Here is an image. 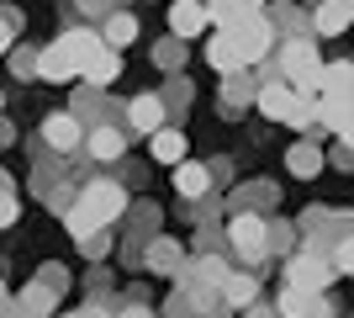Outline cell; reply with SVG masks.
<instances>
[{
  "mask_svg": "<svg viewBox=\"0 0 354 318\" xmlns=\"http://www.w3.org/2000/svg\"><path fill=\"white\" fill-rule=\"evenodd\" d=\"M85 149H90V159H122V154H127V138H122L117 122H106V127H90L85 133Z\"/></svg>",
  "mask_w": 354,
  "mask_h": 318,
  "instance_id": "obj_18",
  "label": "cell"
},
{
  "mask_svg": "<svg viewBox=\"0 0 354 318\" xmlns=\"http://www.w3.org/2000/svg\"><path fill=\"white\" fill-rule=\"evenodd\" d=\"M0 106H6V91H0Z\"/></svg>",
  "mask_w": 354,
  "mask_h": 318,
  "instance_id": "obj_44",
  "label": "cell"
},
{
  "mask_svg": "<svg viewBox=\"0 0 354 318\" xmlns=\"http://www.w3.org/2000/svg\"><path fill=\"white\" fill-rule=\"evenodd\" d=\"M207 64H212V69H222V75H238V69H249V64H243V53H238V43L227 37V32H217V37L207 43Z\"/></svg>",
  "mask_w": 354,
  "mask_h": 318,
  "instance_id": "obj_22",
  "label": "cell"
},
{
  "mask_svg": "<svg viewBox=\"0 0 354 318\" xmlns=\"http://www.w3.org/2000/svg\"><path fill=\"white\" fill-rule=\"evenodd\" d=\"M227 249H233L243 265H259V260H265V218H259V212H233V218H227Z\"/></svg>",
  "mask_w": 354,
  "mask_h": 318,
  "instance_id": "obj_6",
  "label": "cell"
},
{
  "mask_svg": "<svg viewBox=\"0 0 354 318\" xmlns=\"http://www.w3.org/2000/svg\"><path fill=\"white\" fill-rule=\"evenodd\" d=\"M153 64H159V69H180V64H185V43H180V37H159V43H153Z\"/></svg>",
  "mask_w": 354,
  "mask_h": 318,
  "instance_id": "obj_29",
  "label": "cell"
},
{
  "mask_svg": "<svg viewBox=\"0 0 354 318\" xmlns=\"http://www.w3.org/2000/svg\"><path fill=\"white\" fill-rule=\"evenodd\" d=\"M159 106H169V112H185V106H191V85H185V80H175V85H169V91H159Z\"/></svg>",
  "mask_w": 354,
  "mask_h": 318,
  "instance_id": "obj_30",
  "label": "cell"
},
{
  "mask_svg": "<svg viewBox=\"0 0 354 318\" xmlns=\"http://www.w3.org/2000/svg\"><path fill=\"white\" fill-rule=\"evenodd\" d=\"M286 170H291V175H301V181H312V175L323 170V154H317V143H291V154H286Z\"/></svg>",
  "mask_w": 354,
  "mask_h": 318,
  "instance_id": "obj_26",
  "label": "cell"
},
{
  "mask_svg": "<svg viewBox=\"0 0 354 318\" xmlns=\"http://www.w3.org/2000/svg\"><path fill=\"white\" fill-rule=\"evenodd\" d=\"M344 27H349V0H317V11L307 16V32L317 37H339Z\"/></svg>",
  "mask_w": 354,
  "mask_h": 318,
  "instance_id": "obj_14",
  "label": "cell"
},
{
  "mask_svg": "<svg viewBox=\"0 0 354 318\" xmlns=\"http://www.w3.org/2000/svg\"><path fill=\"white\" fill-rule=\"evenodd\" d=\"M11 43H16V32L6 27V21H0V59H6V53H11Z\"/></svg>",
  "mask_w": 354,
  "mask_h": 318,
  "instance_id": "obj_39",
  "label": "cell"
},
{
  "mask_svg": "<svg viewBox=\"0 0 354 318\" xmlns=\"http://www.w3.org/2000/svg\"><path fill=\"white\" fill-rule=\"evenodd\" d=\"M0 197H11V175L6 170H0Z\"/></svg>",
  "mask_w": 354,
  "mask_h": 318,
  "instance_id": "obj_42",
  "label": "cell"
},
{
  "mask_svg": "<svg viewBox=\"0 0 354 318\" xmlns=\"http://www.w3.org/2000/svg\"><path fill=\"white\" fill-rule=\"evenodd\" d=\"M201 308H196V297H185V292H175L169 303H164V318H196Z\"/></svg>",
  "mask_w": 354,
  "mask_h": 318,
  "instance_id": "obj_32",
  "label": "cell"
},
{
  "mask_svg": "<svg viewBox=\"0 0 354 318\" xmlns=\"http://www.w3.org/2000/svg\"><path fill=\"white\" fill-rule=\"evenodd\" d=\"M6 59H11V75H16V80H37V48H32V43H21V48L11 43V53H6Z\"/></svg>",
  "mask_w": 354,
  "mask_h": 318,
  "instance_id": "obj_28",
  "label": "cell"
},
{
  "mask_svg": "<svg viewBox=\"0 0 354 318\" xmlns=\"http://www.w3.org/2000/svg\"><path fill=\"white\" fill-rule=\"evenodd\" d=\"M6 308H11V297H6V281H0V313H6Z\"/></svg>",
  "mask_w": 354,
  "mask_h": 318,
  "instance_id": "obj_43",
  "label": "cell"
},
{
  "mask_svg": "<svg viewBox=\"0 0 354 318\" xmlns=\"http://www.w3.org/2000/svg\"><path fill=\"white\" fill-rule=\"evenodd\" d=\"M254 96H259L254 69H238V75H227V85H222V112H227V117H238V112H243Z\"/></svg>",
  "mask_w": 354,
  "mask_h": 318,
  "instance_id": "obj_16",
  "label": "cell"
},
{
  "mask_svg": "<svg viewBox=\"0 0 354 318\" xmlns=\"http://www.w3.org/2000/svg\"><path fill=\"white\" fill-rule=\"evenodd\" d=\"M122 212H127V191H122V181H85L80 191H74L64 223H69L74 239H85V233H95V228L117 223Z\"/></svg>",
  "mask_w": 354,
  "mask_h": 318,
  "instance_id": "obj_1",
  "label": "cell"
},
{
  "mask_svg": "<svg viewBox=\"0 0 354 318\" xmlns=\"http://www.w3.org/2000/svg\"><path fill=\"white\" fill-rule=\"evenodd\" d=\"M217 303L227 308V313L259 303V276H254V271H227V276H222V287H217Z\"/></svg>",
  "mask_w": 354,
  "mask_h": 318,
  "instance_id": "obj_9",
  "label": "cell"
},
{
  "mask_svg": "<svg viewBox=\"0 0 354 318\" xmlns=\"http://www.w3.org/2000/svg\"><path fill=\"white\" fill-rule=\"evenodd\" d=\"M259 11H265V0H207V21H217V27H233V21Z\"/></svg>",
  "mask_w": 354,
  "mask_h": 318,
  "instance_id": "obj_20",
  "label": "cell"
},
{
  "mask_svg": "<svg viewBox=\"0 0 354 318\" xmlns=\"http://www.w3.org/2000/svg\"><path fill=\"white\" fill-rule=\"evenodd\" d=\"M43 149H48V154H59V159H69L74 149H85V127H80L69 112L48 117V122H43Z\"/></svg>",
  "mask_w": 354,
  "mask_h": 318,
  "instance_id": "obj_7",
  "label": "cell"
},
{
  "mask_svg": "<svg viewBox=\"0 0 354 318\" xmlns=\"http://www.w3.org/2000/svg\"><path fill=\"white\" fill-rule=\"evenodd\" d=\"M53 308H59V292L48 287V281H32V287H21V292H16L11 313H16V318H48Z\"/></svg>",
  "mask_w": 354,
  "mask_h": 318,
  "instance_id": "obj_12",
  "label": "cell"
},
{
  "mask_svg": "<svg viewBox=\"0 0 354 318\" xmlns=\"http://www.w3.org/2000/svg\"><path fill=\"white\" fill-rule=\"evenodd\" d=\"M95 48H106V43H101V32L69 27L59 43L37 48V80H48V85H64V80H74L80 69H85V59L95 53Z\"/></svg>",
  "mask_w": 354,
  "mask_h": 318,
  "instance_id": "obj_2",
  "label": "cell"
},
{
  "mask_svg": "<svg viewBox=\"0 0 354 318\" xmlns=\"http://www.w3.org/2000/svg\"><path fill=\"white\" fill-rule=\"evenodd\" d=\"M148 149H153L159 165H180V159H185V133H180V127H153V133H148Z\"/></svg>",
  "mask_w": 354,
  "mask_h": 318,
  "instance_id": "obj_21",
  "label": "cell"
},
{
  "mask_svg": "<svg viewBox=\"0 0 354 318\" xmlns=\"http://www.w3.org/2000/svg\"><path fill=\"white\" fill-rule=\"evenodd\" d=\"M16 223V197H0V228Z\"/></svg>",
  "mask_w": 354,
  "mask_h": 318,
  "instance_id": "obj_37",
  "label": "cell"
},
{
  "mask_svg": "<svg viewBox=\"0 0 354 318\" xmlns=\"http://www.w3.org/2000/svg\"><path fill=\"white\" fill-rule=\"evenodd\" d=\"M11 143H16V127H11L6 117H0V149H11Z\"/></svg>",
  "mask_w": 354,
  "mask_h": 318,
  "instance_id": "obj_40",
  "label": "cell"
},
{
  "mask_svg": "<svg viewBox=\"0 0 354 318\" xmlns=\"http://www.w3.org/2000/svg\"><path fill=\"white\" fill-rule=\"evenodd\" d=\"M80 75L90 80V91H101V85H111V80L122 75V53H117V48H95V53L85 59V69H80Z\"/></svg>",
  "mask_w": 354,
  "mask_h": 318,
  "instance_id": "obj_17",
  "label": "cell"
},
{
  "mask_svg": "<svg viewBox=\"0 0 354 318\" xmlns=\"http://www.w3.org/2000/svg\"><path fill=\"white\" fill-rule=\"evenodd\" d=\"M37 281H48V287L59 292V297H64V287H69V276H64V265H43V276H37Z\"/></svg>",
  "mask_w": 354,
  "mask_h": 318,
  "instance_id": "obj_33",
  "label": "cell"
},
{
  "mask_svg": "<svg viewBox=\"0 0 354 318\" xmlns=\"http://www.w3.org/2000/svg\"><path fill=\"white\" fill-rule=\"evenodd\" d=\"M143 265H148L153 276H180V265H185V249H180L175 239L153 233V239L143 244Z\"/></svg>",
  "mask_w": 354,
  "mask_h": 318,
  "instance_id": "obj_10",
  "label": "cell"
},
{
  "mask_svg": "<svg viewBox=\"0 0 354 318\" xmlns=\"http://www.w3.org/2000/svg\"><path fill=\"white\" fill-rule=\"evenodd\" d=\"M175 186H180V197L201 202V197L212 191V170H207V165H196V159H180V165H175Z\"/></svg>",
  "mask_w": 354,
  "mask_h": 318,
  "instance_id": "obj_19",
  "label": "cell"
},
{
  "mask_svg": "<svg viewBox=\"0 0 354 318\" xmlns=\"http://www.w3.org/2000/svg\"><path fill=\"white\" fill-rule=\"evenodd\" d=\"M74 244L85 249V260H101L106 249H111V233H106V228H95V233H85V239H74Z\"/></svg>",
  "mask_w": 354,
  "mask_h": 318,
  "instance_id": "obj_31",
  "label": "cell"
},
{
  "mask_svg": "<svg viewBox=\"0 0 354 318\" xmlns=\"http://www.w3.org/2000/svg\"><path fill=\"white\" fill-rule=\"evenodd\" d=\"M64 318H111V313H106V303H90V308H74V313H64Z\"/></svg>",
  "mask_w": 354,
  "mask_h": 318,
  "instance_id": "obj_35",
  "label": "cell"
},
{
  "mask_svg": "<svg viewBox=\"0 0 354 318\" xmlns=\"http://www.w3.org/2000/svg\"><path fill=\"white\" fill-rule=\"evenodd\" d=\"M281 276H286V292H323L333 281V265L323 255H312V249H291Z\"/></svg>",
  "mask_w": 354,
  "mask_h": 318,
  "instance_id": "obj_4",
  "label": "cell"
},
{
  "mask_svg": "<svg viewBox=\"0 0 354 318\" xmlns=\"http://www.w3.org/2000/svg\"><path fill=\"white\" fill-rule=\"evenodd\" d=\"M127 122H133L138 133H153V127H164V106H159V96H133V101H127Z\"/></svg>",
  "mask_w": 354,
  "mask_h": 318,
  "instance_id": "obj_25",
  "label": "cell"
},
{
  "mask_svg": "<svg viewBox=\"0 0 354 318\" xmlns=\"http://www.w3.org/2000/svg\"><path fill=\"white\" fill-rule=\"evenodd\" d=\"M312 6H317V0H312Z\"/></svg>",
  "mask_w": 354,
  "mask_h": 318,
  "instance_id": "obj_45",
  "label": "cell"
},
{
  "mask_svg": "<svg viewBox=\"0 0 354 318\" xmlns=\"http://www.w3.org/2000/svg\"><path fill=\"white\" fill-rule=\"evenodd\" d=\"M169 32H175L180 43L196 37V32H207V6H201V0H175V6H169Z\"/></svg>",
  "mask_w": 354,
  "mask_h": 318,
  "instance_id": "obj_15",
  "label": "cell"
},
{
  "mask_svg": "<svg viewBox=\"0 0 354 318\" xmlns=\"http://www.w3.org/2000/svg\"><path fill=\"white\" fill-rule=\"evenodd\" d=\"M201 318H233V313H227V308L217 303V308H207V313H201Z\"/></svg>",
  "mask_w": 354,
  "mask_h": 318,
  "instance_id": "obj_41",
  "label": "cell"
},
{
  "mask_svg": "<svg viewBox=\"0 0 354 318\" xmlns=\"http://www.w3.org/2000/svg\"><path fill=\"white\" fill-rule=\"evenodd\" d=\"M270 69H275V80L291 85L296 96H317L323 59H317L312 37H286V43H275V48H270Z\"/></svg>",
  "mask_w": 354,
  "mask_h": 318,
  "instance_id": "obj_3",
  "label": "cell"
},
{
  "mask_svg": "<svg viewBox=\"0 0 354 318\" xmlns=\"http://www.w3.org/2000/svg\"><path fill=\"white\" fill-rule=\"evenodd\" d=\"M106 6L111 0H74V11H85V16H106Z\"/></svg>",
  "mask_w": 354,
  "mask_h": 318,
  "instance_id": "obj_36",
  "label": "cell"
},
{
  "mask_svg": "<svg viewBox=\"0 0 354 318\" xmlns=\"http://www.w3.org/2000/svg\"><path fill=\"white\" fill-rule=\"evenodd\" d=\"M217 32H227L238 43V53H243V64H265L270 59V48H275V32H270V21H265V11L259 16H243V21H233V27H217Z\"/></svg>",
  "mask_w": 354,
  "mask_h": 318,
  "instance_id": "obj_5",
  "label": "cell"
},
{
  "mask_svg": "<svg viewBox=\"0 0 354 318\" xmlns=\"http://www.w3.org/2000/svg\"><path fill=\"white\" fill-rule=\"evenodd\" d=\"M270 207H275V186L270 181H254V186H238L233 191V212H259L265 218Z\"/></svg>",
  "mask_w": 354,
  "mask_h": 318,
  "instance_id": "obj_23",
  "label": "cell"
},
{
  "mask_svg": "<svg viewBox=\"0 0 354 318\" xmlns=\"http://www.w3.org/2000/svg\"><path fill=\"white\" fill-rule=\"evenodd\" d=\"M275 313L281 318H333V303H328L323 292H281Z\"/></svg>",
  "mask_w": 354,
  "mask_h": 318,
  "instance_id": "obj_11",
  "label": "cell"
},
{
  "mask_svg": "<svg viewBox=\"0 0 354 318\" xmlns=\"http://www.w3.org/2000/svg\"><path fill=\"white\" fill-rule=\"evenodd\" d=\"M133 37H138V16L133 11H106V32H101L106 48H117V53H122Z\"/></svg>",
  "mask_w": 354,
  "mask_h": 318,
  "instance_id": "obj_24",
  "label": "cell"
},
{
  "mask_svg": "<svg viewBox=\"0 0 354 318\" xmlns=\"http://www.w3.org/2000/svg\"><path fill=\"white\" fill-rule=\"evenodd\" d=\"M117 318H153V308H148V303H143V297H133V303L122 308V313H117Z\"/></svg>",
  "mask_w": 354,
  "mask_h": 318,
  "instance_id": "obj_34",
  "label": "cell"
},
{
  "mask_svg": "<svg viewBox=\"0 0 354 318\" xmlns=\"http://www.w3.org/2000/svg\"><path fill=\"white\" fill-rule=\"evenodd\" d=\"M243 318H281V313H275L270 303H249V308H243Z\"/></svg>",
  "mask_w": 354,
  "mask_h": 318,
  "instance_id": "obj_38",
  "label": "cell"
},
{
  "mask_svg": "<svg viewBox=\"0 0 354 318\" xmlns=\"http://www.w3.org/2000/svg\"><path fill=\"white\" fill-rule=\"evenodd\" d=\"M349 80H354L349 59H339V64H328L323 75H317V96H349Z\"/></svg>",
  "mask_w": 354,
  "mask_h": 318,
  "instance_id": "obj_27",
  "label": "cell"
},
{
  "mask_svg": "<svg viewBox=\"0 0 354 318\" xmlns=\"http://www.w3.org/2000/svg\"><path fill=\"white\" fill-rule=\"evenodd\" d=\"M254 106H259L270 122H286V117L296 112V91H291V85H281V80H265V85H259V96H254Z\"/></svg>",
  "mask_w": 354,
  "mask_h": 318,
  "instance_id": "obj_13",
  "label": "cell"
},
{
  "mask_svg": "<svg viewBox=\"0 0 354 318\" xmlns=\"http://www.w3.org/2000/svg\"><path fill=\"white\" fill-rule=\"evenodd\" d=\"M312 122H323L339 143H349V96H312Z\"/></svg>",
  "mask_w": 354,
  "mask_h": 318,
  "instance_id": "obj_8",
  "label": "cell"
}]
</instances>
